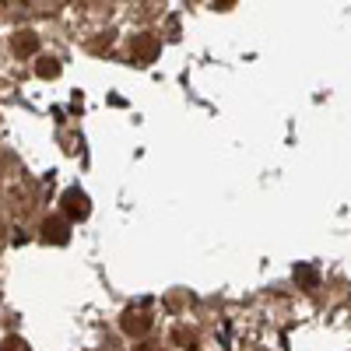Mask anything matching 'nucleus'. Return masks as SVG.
Wrapping results in <instances>:
<instances>
[{
	"mask_svg": "<svg viewBox=\"0 0 351 351\" xmlns=\"http://www.w3.org/2000/svg\"><path fill=\"white\" fill-rule=\"evenodd\" d=\"M60 204H64V211H67V218H88L92 215V204H88V193H81L77 186H71L64 197H60Z\"/></svg>",
	"mask_w": 351,
	"mask_h": 351,
	"instance_id": "nucleus-3",
	"label": "nucleus"
},
{
	"mask_svg": "<svg viewBox=\"0 0 351 351\" xmlns=\"http://www.w3.org/2000/svg\"><path fill=\"white\" fill-rule=\"evenodd\" d=\"M130 53H134V64L137 67H148V64H155V56L162 53V39L158 36H134Z\"/></svg>",
	"mask_w": 351,
	"mask_h": 351,
	"instance_id": "nucleus-1",
	"label": "nucleus"
},
{
	"mask_svg": "<svg viewBox=\"0 0 351 351\" xmlns=\"http://www.w3.org/2000/svg\"><path fill=\"white\" fill-rule=\"evenodd\" d=\"M172 337H176V341H180L183 348H190V351L197 348V334H193V330H186V327H180V330H176Z\"/></svg>",
	"mask_w": 351,
	"mask_h": 351,
	"instance_id": "nucleus-8",
	"label": "nucleus"
},
{
	"mask_svg": "<svg viewBox=\"0 0 351 351\" xmlns=\"http://www.w3.org/2000/svg\"><path fill=\"white\" fill-rule=\"evenodd\" d=\"M295 281L306 288H316V271L313 267H295Z\"/></svg>",
	"mask_w": 351,
	"mask_h": 351,
	"instance_id": "nucleus-7",
	"label": "nucleus"
},
{
	"mask_svg": "<svg viewBox=\"0 0 351 351\" xmlns=\"http://www.w3.org/2000/svg\"><path fill=\"white\" fill-rule=\"evenodd\" d=\"M43 239H46V243H56V246H64V243L71 239L67 221H64V218H46V221H43Z\"/></svg>",
	"mask_w": 351,
	"mask_h": 351,
	"instance_id": "nucleus-4",
	"label": "nucleus"
},
{
	"mask_svg": "<svg viewBox=\"0 0 351 351\" xmlns=\"http://www.w3.org/2000/svg\"><path fill=\"white\" fill-rule=\"evenodd\" d=\"M0 351H28V344L21 337H8L4 344H0Z\"/></svg>",
	"mask_w": 351,
	"mask_h": 351,
	"instance_id": "nucleus-9",
	"label": "nucleus"
},
{
	"mask_svg": "<svg viewBox=\"0 0 351 351\" xmlns=\"http://www.w3.org/2000/svg\"><path fill=\"white\" fill-rule=\"evenodd\" d=\"M141 351H162V344H141Z\"/></svg>",
	"mask_w": 351,
	"mask_h": 351,
	"instance_id": "nucleus-10",
	"label": "nucleus"
},
{
	"mask_svg": "<svg viewBox=\"0 0 351 351\" xmlns=\"http://www.w3.org/2000/svg\"><path fill=\"white\" fill-rule=\"evenodd\" d=\"M152 324H155V319H152V313L148 309H144V306H130L127 313H123V330L130 334V337H144V334H148L152 330Z\"/></svg>",
	"mask_w": 351,
	"mask_h": 351,
	"instance_id": "nucleus-2",
	"label": "nucleus"
},
{
	"mask_svg": "<svg viewBox=\"0 0 351 351\" xmlns=\"http://www.w3.org/2000/svg\"><path fill=\"white\" fill-rule=\"evenodd\" d=\"M11 49H14L18 56H32V53L39 49V36H36V32H18V36L11 39Z\"/></svg>",
	"mask_w": 351,
	"mask_h": 351,
	"instance_id": "nucleus-5",
	"label": "nucleus"
},
{
	"mask_svg": "<svg viewBox=\"0 0 351 351\" xmlns=\"http://www.w3.org/2000/svg\"><path fill=\"white\" fill-rule=\"evenodd\" d=\"M36 74H39V77H56V74H60V64H56L53 56H46V60H39Z\"/></svg>",
	"mask_w": 351,
	"mask_h": 351,
	"instance_id": "nucleus-6",
	"label": "nucleus"
}]
</instances>
